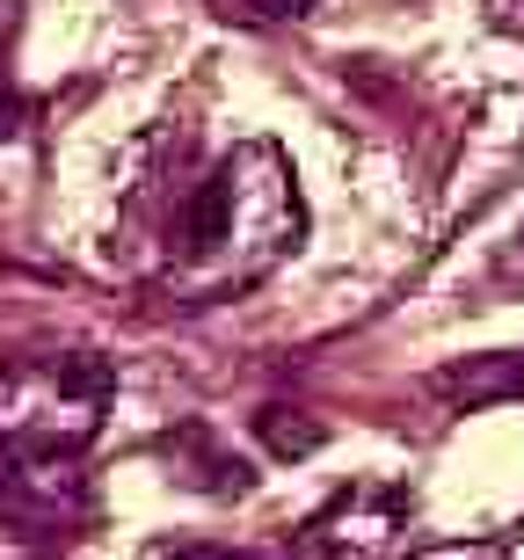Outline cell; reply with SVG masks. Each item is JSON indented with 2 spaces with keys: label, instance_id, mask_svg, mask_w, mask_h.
<instances>
[{
  "label": "cell",
  "instance_id": "obj_1",
  "mask_svg": "<svg viewBox=\"0 0 524 560\" xmlns=\"http://www.w3.org/2000/svg\"><path fill=\"white\" fill-rule=\"evenodd\" d=\"M299 241H306V205H299L292 161L270 139H248L219 153V167L189 189L183 219L168 226V291L183 306L241 299Z\"/></svg>",
  "mask_w": 524,
  "mask_h": 560
},
{
  "label": "cell",
  "instance_id": "obj_2",
  "mask_svg": "<svg viewBox=\"0 0 524 560\" xmlns=\"http://www.w3.org/2000/svg\"><path fill=\"white\" fill-rule=\"evenodd\" d=\"M109 386H117V372L88 350L30 357V364H15V372L0 378V436L81 452L88 436H95V416H103Z\"/></svg>",
  "mask_w": 524,
  "mask_h": 560
},
{
  "label": "cell",
  "instance_id": "obj_3",
  "mask_svg": "<svg viewBox=\"0 0 524 560\" xmlns=\"http://www.w3.org/2000/svg\"><path fill=\"white\" fill-rule=\"evenodd\" d=\"M88 510V474L81 452L66 444H30V436H0V517L44 539Z\"/></svg>",
  "mask_w": 524,
  "mask_h": 560
},
{
  "label": "cell",
  "instance_id": "obj_4",
  "mask_svg": "<svg viewBox=\"0 0 524 560\" xmlns=\"http://www.w3.org/2000/svg\"><path fill=\"white\" fill-rule=\"evenodd\" d=\"M408 539H416V502L379 480H350L321 517H306L314 560H400Z\"/></svg>",
  "mask_w": 524,
  "mask_h": 560
},
{
  "label": "cell",
  "instance_id": "obj_5",
  "mask_svg": "<svg viewBox=\"0 0 524 560\" xmlns=\"http://www.w3.org/2000/svg\"><path fill=\"white\" fill-rule=\"evenodd\" d=\"M444 400H466V408H488V400H524V350H488L466 357L452 372H438Z\"/></svg>",
  "mask_w": 524,
  "mask_h": 560
},
{
  "label": "cell",
  "instance_id": "obj_6",
  "mask_svg": "<svg viewBox=\"0 0 524 560\" xmlns=\"http://www.w3.org/2000/svg\"><path fill=\"white\" fill-rule=\"evenodd\" d=\"M168 452L189 466V488H205V495H248L255 488V466L241 452H219L211 444V430H183V436H168Z\"/></svg>",
  "mask_w": 524,
  "mask_h": 560
},
{
  "label": "cell",
  "instance_id": "obj_7",
  "mask_svg": "<svg viewBox=\"0 0 524 560\" xmlns=\"http://www.w3.org/2000/svg\"><path fill=\"white\" fill-rule=\"evenodd\" d=\"M255 430H263V444H270L277 458H314L321 452V422H306L299 408H263Z\"/></svg>",
  "mask_w": 524,
  "mask_h": 560
},
{
  "label": "cell",
  "instance_id": "obj_8",
  "mask_svg": "<svg viewBox=\"0 0 524 560\" xmlns=\"http://www.w3.org/2000/svg\"><path fill=\"white\" fill-rule=\"evenodd\" d=\"M8 139H22V95H15V81L0 73V145Z\"/></svg>",
  "mask_w": 524,
  "mask_h": 560
},
{
  "label": "cell",
  "instance_id": "obj_9",
  "mask_svg": "<svg viewBox=\"0 0 524 560\" xmlns=\"http://www.w3.org/2000/svg\"><path fill=\"white\" fill-rule=\"evenodd\" d=\"M255 15H306V8H314V0H248Z\"/></svg>",
  "mask_w": 524,
  "mask_h": 560
}]
</instances>
